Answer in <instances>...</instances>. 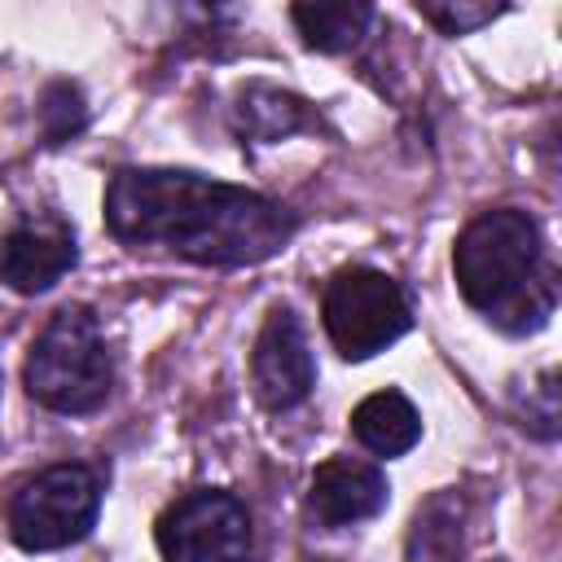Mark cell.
Listing matches in <instances>:
<instances>
[{"label":"cell","mask_w":562,"mask_h":562,"mask_svg":"<svg viewBox=\"0 0 562 562\" xmlns=\"http://www.w3.org/2000/svg\"><path fill=\"white\" fill-rule=\"evenodd\" d=\"M105 224L127 246H162L215 268L272 259L299 228L294 211L263 193L167 167L119 171L105 189Z\"/></svg>","instance_id":"6da1fadb"},{"label":"cell","mask_w":562,"mask_h":562,"mask_svg":"<svg viewBox=\"0 0 562 562\" xmlns=\"http://www.w3.org/2000/svg\"><path fill=\"white\" fill-rule=\"evenodd\" d=\"M452 272L470 307L505 329H536L553 312L540 228L522 211H483L465 224L452 250Z\"/></svg>","instance_id":"7a4b0ae2"},{"label":"cell","mask_w":562,"mask_h":562,"mask_svg":"<svg viewBox=\"0 0 562 562\" xmlns=\"http://www.w3.org/2000/svg\"><path fill=\"white\" fill-rule=\"evenodd\" d=\"M110 351L88 307H61L26 356V391L53 413H92L110 395Z\"/></svg>","instance_id":"3957f363"},{"label":"cell","mask_w":562,"mask_h":562,"mask_svg":"<svg viewBox=\"0 0 562 562\" xmlns=\"http://www.w3.org/2000/svg\"><path fill=\"white\" fill-rule=\"evenodd\" d=\"M97 505H101V487L88 465H48L22 479L18 492L9 496V531L31 553L61 549L92 531Z\"/></svg>","instance_id":"277c9868"},{"label":"cell","mask_w":562,"mask_h":562,"mask_svg":"<svg viewBox=\"0 0 562 562\" xmlns=\"http://www.w3.org/2000/svg\"><path fill=\"white\" fill-rule=\"evenodd\" d=\"M325 329L338 356L369 360L408 334L413 316L404 290L378 268H342L325 290Z\"/></svg>","instance_id":"5b68a950"},{"label":"cell","mask_w":562,"mask_h":562,"mask_svg":"<svg viewBox=\"0 0 562 562\" xmlns=\"http://www.w3.org/2000/svg\"><path fill=\"white\" fill-rule=\"evenodd\" d=\"M167 562H250V514L233 492H189L158 518Z\"/></svg>","instance_id":"8992f818"},{"label":"cell","mask_w":562,"mask_h":562,"mask_svg":"<svg viewBox=\"0 0 562 562\" xmlns=\"http://www.w3.org/2000/svg\"><path fill=\"white\" fill-rule=\"evenodd\" d=\"M250 378H255L259 404L272 413H285L312 395L316 364H312L303 325L294 321L290 307L268 312V321L255 338V351H250Z\"/></svg>","instance_id":"52a82bcc"},{"label":"cell","mask_w":562,"mask_h":562,"mask_svg":"<svg viewBox=\"0 0 562 562\" xmlns=\"http://www.w3.org/2000/svg\"><path fill=\"white\" fill-rule=\"evenodd\" d=\"M386 505V479L378 465L356 461V457H329L316 465L312 487H307V509L325 527H351L373 518Z\"/></svg>","instance_id":"ba28073f"},{"label":"cell","mask_w":562,"mask_h":562,"mask_svg":"<svg viewBox=\"0 0 562 562\" xmlns=\"http://www.w3.org/2000/svg\"><path fill=\"white\" fill-rule=\"evenodd\" d=\"M75 263V237L53 224L13 228L0 241V281L18 294H44Z\"/></svg>","instance_id":"9c48e42d"},{"label":"cell","mask_w":562,"mask_h":562,"mask_svg":"<svg viewBox=\"0 0 562 562\" xmlns=\"http://www.w3.org/2000/svg\"><path fill=\"white\" fill-rule=\"evenodd\" d=\"M351 430H356V439H360L369 452H378V457H400V452H408V448L417 443L422 417H417V408L408 404V395H400V391H378V395H369V400L356 404Z\"/></svg>","instance_id":"30bf717a"},{"label":"cell","mask_w":562,"mask_h":562,"mask_svg":"<svg viewBox=\"0 0 562 562\" xmlns=\"http://www.w3.org/2000/svg\"><path fill=\"white\" fill-rule=\"evenodd\" d=\"M290 18L307 48L347 53L351 44H360L364 26L373 22V9L360 0H321V4H294Z\"/></svg>","instance_id":"8fae6325"},{"label":"cell","mask_w":562,"mask_h":562,"mask_svg":"<svg viewBox=\"0 0 562 562\" xmlns=\"http://www.w3.org/2000/svg\"><path fill=\"white\" fill-rule=\"evenodd\" d=\"M465 505L457 492H435L408 531V562H457L465 540Z\"/></svg>","instance_id":"7c38bea8"},{"label":"cell","mask_w":562,"mask_h":562,"mask_svg":"<svg viewBox=\"0 0 562 562\" xmlns=\"http://www.w3.org/2000/svg\"><path fill=\"white\" fill-rule=\"evenodd\" d=\"M237 123L241 132L259 136V140H281L290 132H299L307 123V110L299 97L290 92H277V88H263V83H250L241 97H237Z\"/></svg>","instance_id":"4fadbf2b"},{"label":"cell","mask_w":562,"mask_h":562,"mask_svg":"<svg viewBox=\"0 0 562 562\" xmlns=\"http://www.w3.org/2000/svg\"><path fill=\"white\" fill-rule=\"evenodd\" d=\"M88 119V105H83V92L75 83H48L44 97H40V127L44 136L57 145V140H70Z\"/></svg>","instance_id":"5bb4252c"},{"label":"cell","mask_w":562,"mask_h":562,"mask_svg":"<svg viewBox=\"0 0 562 562\" xmlns=\"http://www.w3.org/2000/svg\"><path fill=\"white\" fill-rule=\"evenodd\" d=\"M422 18H430L443 35H465L474 26H487L492 18L505 13V4H470V0H448V4H417Z\"/></svg>","instance_id":"9a60e30c"}]
</instances>
